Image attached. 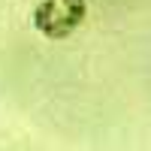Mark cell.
<instances>
[{
  "label": "cell",
  "instance_id": "obj_1",
  "mask_svg": "<svg viewBox=\"0 0 151 151\" xmlns=\"http://www.w3.org/2000/svg\"><path fill=\"white\" fill-rule=\"evenodd\" d=\"M88 18V0H36L30 9V27L42 40H70Z\"/></svg>",
  "mask_w": 151,
  "mask_h": 151
}]
</instances>
